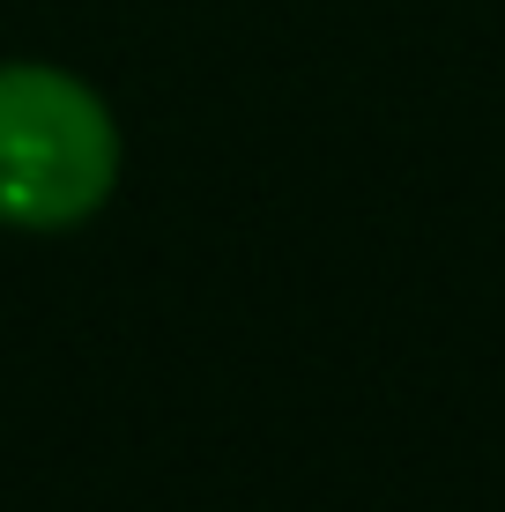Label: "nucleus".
<instances>
[{"label":"nucleus","instance_id":"obj_1","mask_svg":"<svg viewBox=\"0 0 505 512\" xmlns=\"http://www.w3.org/2000/svg\"><path fill=\"white\" fill-rule=\"evenodd\" d=\"M119 134L75 75L38 60L0 67V223L67 231L112 193Z\"/></svg>","mask_w":505,"mask_h":512}]
</instances>
